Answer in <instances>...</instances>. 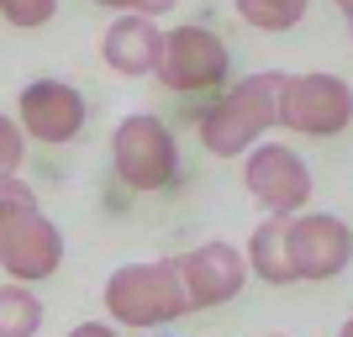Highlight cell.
Segmentation results:
<instances>
[{"mask_svg": "<svg viewBox=\"0 0 353 337\" xmlns=\"http://www.w3.org/2000/svg\"><path fill=\"white\" fill-rule=\"evenodd\" d=\"M237 16L259 32H290L306 21V0H237Z\"/></svg>", "mask_w": 353, "mask_h": 337, "instance_id": "14", "label": "cell"}, {"mask_svg": "<svg viewBox=\"0 0 353 337\" xmlns=\"http://www.w3.org/2000/svg\"><path fill=\"white\" fill-rule=\"evenodd\" d=\"M338 11H343V21L353 27V0H338Z\"/></svg>", "mask_w": 353, "mask_h": 337, "instance_id": "19", "label": "cell"}, {"mask_svg": "<svg viewBox=\"0 0 353 337\" xmlns=\"http://www.w3.org/2000/svg\"><path fill=\"white\" fill-rule=\"evenodd\" d=\"M159 337H174V332H159Z\"/></svg>", "mask_w": 353, "mask_h": 337, "instance_id": "22", "label": "cell"}, {"mask_svg": "<svg viewBox=\"0 0 353 337\" xmlns=\"http://www.w3.org/2000/svg\"><path fill=\"white\" fill-rule=\"evenodd\" d=\"M290 74L280 69H264V74H248V79H237L227 85V95H216L206 116H201V143L206 153L216 159H248L259 137L269 127H280V90Z\"/></svg>", "mask_w": 353, "mask_h": 337, "instance_id": "1", "label": "cell"}, {"mask_svg": "<svg viewBox=\"0 0 353 337\" xmlns=\"http://www.w3.org/2000/svg\"><path fill=\"white\" fill-rule=\"evenodd\" d=\"M290 258L295 279L306 285H327L353 264V227L332 211H306L290 221Z\"/></svg>", "mask_w": 353, "mask_h": 337, "instance_id": "8", "label": "cell"}, {"mask_svg": "<svg viewBox=\"0 0 353 337\" xmlns=\"http://www.w3.org/2000/svg\"><path fill=\"white\" fill-rule=\"evenodd\" d=\"M21 159H27V132H21L16 116L0 111V179H11L16 169H21Z\"/></svg>", "mask_w": 353, "mask_h": 337, "instance_id": "17", "label": "cell"}, {"mask_svg": "<svg viewBox=\"0 0 353 337\" xmlns=\"http://www.w3.org/2000/svg\"><path fill=\"white\" fill-rule=\"evenodd\" d=\"M32 216H43V211H37V190H32L21 174L0 179V237H11L16 227H27Z\"/></svg>", "mask_w": 353, "mask_h": 337, "instance_id": "15", "label": "cell"}, {"mask_svg": "<svg viewBox=\"0 0 353 337\" xmlns=\"http://www.w3.org/2000/svg\"><path fill=\"white\" fill-rule=\"evenodd\" d=\"M227 74H232V53L211 27L185 21V27L163 32V63H159V85L174 95H227Z\"/></svg>", "mask_w": 353, "mask_h": 337, "instance_id": "4", "label": "cell"}, {"mask_svg": "<svg viewBox=\"0 0 353 337\" xmlns=\"http://www.w3.org/2000/svg\"><path fill=\"white\" fill-rule=\"evenodd\" d=\"M290 221L295 216H264L248 237V274L264 285H295V258H290Z\"/></svg>", "mask_w": 353, "mask_h": 337, "instance_id": "12", "label": "cell"}, {"mask_svg": "<svg viewBox=\"0 0 353 337\" xmlns=\"http://www.w3.org/2000/svg\"><path fill=\"white\" fill-rule=\"evenodd\" d=\"M53 16H59V0H0V21H6V27H21V32L48 27Z\"/></svg>", "mask_w": 353, "mask_h": 337, "instance_id": "16", "label": "cell"}, {"mask_svg": "<svg viewBox=\"0 0 353 337\" xmlns=\"http://www.w3.org/2000/svg\"><path fill=\"white\" fill-rule=\"evenodd\" d=\"M243 185L269 216H306L311 205V163L285 143H259L243 159Z\"/></svg>", "mask_w": 353, "mask_h": 337, "instance_id": "6", "label": "cell"}, {"mask_svg": "<svg viewBox=\"0 0 353 337\" xmlns=\"http://www.w3.org/2000/svg\"><path fill=\"white\" fill-rule=\"evenodd\" d=\"M69 337H121V332H117L111 322H79V327H74Z\"/></svg>", "mask_w": 353, "mask_h": 337, "instance_id": "18", "label": "cell"}, {"mask_svg": "<svg viewBox=\"0 0 353 337\" xmlns=\"http://www.w3.org/2000/svg\"><path fill=\"white\" fill-rule=\"evenodd\" d=\"M179 274H185V290H190V311H216L227 300L243 295L248 285V253H237L232 243H201L179 258Z\"/></svg>", "mask_w": 353, "mask_h": 337, "instance_id": "9", "label": "cell"}, {"mask_svg": "<svg viewBox=\"0 0 353 337\" xmlns=\"http://www.w3.org/2000/svg\"><path fill=\"white\" fill-rule=\"evenodd\" d=\"M101 59L111 74L121 79H148V74H159L163 63V32L148 21V16H117L101 37Z\"/></svg>", "mask_w": 353, "mask_h": 337, "instance_id": "11", "label": "cell"}, {"mask_svg": "<svg viewBox=\"0 0 353 337\" xmlns=\"http://www.w3.org/2000/svg\"><path fill=\"white\" fill-rule=\"evenodd\" d=\"M43 327V300L27 285H0V337H37Z\"/></svg>", "mask_w": 353, "mask_h": 337, "instance_id": "13", "label": "cell"}, {"mask_svg": "<svg viewBox=\"0 0 353 337\" xmlns=\"http://www.w3.org/2000/svg\"><path fill=\"white\" fill-rule=\"evenodd\" d=\"M111 163L117 179L137 195H159L179 179V143L169 132V121L153 111H137L111 132Z\"/></svg>", "mask_w": 353, "mask_h": 337, "instance_id": "3", "label": "cell"}, {"mask_svg": "<svg viewBox=\"0 0 353 337\" xmlns=\"http://www.w3.org/2000/svg\"><path fill=\"white\" fill-rule=\"evenodd\" d=\"M338 337H353V316H348V322H343V332Z\"/></svg>", "mask_w": 353, "mask_h": 337, "instance_id": "20", "label": "cell"}, {"mask_svg": "<svg viewBox=\"0 0 353 337\" xmlns=\"http://www.w3.org/2000/svg\"><path fill=\"white\" fill-rule=\"evenodd\" d=\"M105 311L111 327H132V332H153L169 327L190 311V290L179 274V258H148V264H121L105 279Z\"/></svg>", "mask_w": 353, "mask_h": 337, "instance_id": "2", "label": "cell"}, {"mask_svg": "<svg viewBox=\"0 0 353 337\" xmlns=\"http://www.w3.org/2000/svg\"><path fill=\"white\" fill-rule=\"evenodd\" d=\"M16 121H21V132L37 137L43 147H63L85 132L90 105L79 95V85H69V79H32L21 90V101H16Z\"/></svg>", "mask_w": 353, "mask_h": 337, "instance_id": "7", "label": "cell"}, {"mask_svg": "<svg viewBox=\"0 0 353 337\" xmlns=\"http://www.w3.org/2000/svg\"><path fill=\"white\" fill-rule=\"evenodd\" d=\"M269 337H285V332H269Z\"/></svg>", "mask_w": 353, "mask_h": 337, "instance_id": "21", "label": "cell"}, {"mask_svg": "<svg viewBox=\"0 0 353 337\" xmlns=\"http://www.w3.org/2000/svg\"><path fill=\"white\" fill-rule=\"evenodd\" d=\"M0 269L11 285H43L63 269V232L59 221L48 216H32L27 227H16L11 237H0Z\"/></svg>", "mask_w": 353, "mask_h": 337, "instance_id": "10", "label": "cell"}, {"mask_svg": "<svg viewBox=\"0 0 353 337\" xmlns=\"http://www.w3.org/2000/svg\"><path fill=\"white\" fill-rule=\"evenodd\" d=\"M280 127L301 137H338L353 127V85H343L338 74L311 69L290 74L280 90Z\"/></svg>", "mask_w": 353, "mask_h": 337, "instance_id": "5", "label": "cell"}]
</instances>
